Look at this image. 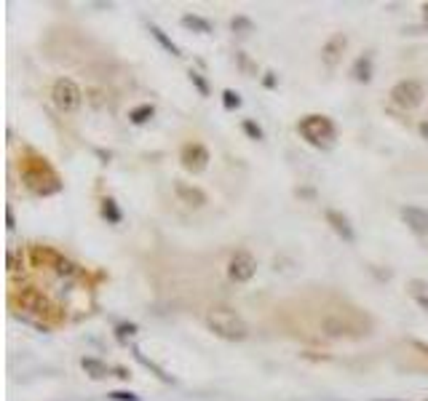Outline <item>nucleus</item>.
<instances>
[{
	"mask_svg": "<svg viewBox=\"0 0 428 401\" xmlns=\"http://www.w3.org/2000/svg\"><path fill=\"white\" fill-rule=\"evenodd\" d=\"M207 326L217 334V337L231 340V343H239V340H246V337H249V326H246L241 316L233 313L231 308H212L207 316Z\"/></svg>",
	"mask_w": 428,
	"mask_h": 401,
	"instance_id": "f257e3e1",
	"label": "nucleus"
},
{
	"mask_svg": "<svg viewBox=\"0 0 428 401\" xmlns=\"http://www.w3.org/2000/svg\"><path fill=\"white\" fill-rule=\"evenodd\" d=\"M297 132L306 137L310 145L316 147H330L335 139V123L327 115H306L297 123Z\"/></svg>",
	"mask_w": 428,
	"mask_h": 401,
	"instance_id": "f03ea898",
	"label": "nucleus"
},
{
	"mask_svg": "<svg viewBox=\"0 0 428 401\" xmlns=\"http://www.w3.org/2000/svg\"><path fill=\"white\" fill-rule=\"evenodd\" d=\"M51 100L62 112H75L80 107V102H83V94H80L75 80L59 78L54 83V89H51Z\"/></svg>",
	"mask_w": 428,
	"mask_h": 401,
	"instance_id": "7ed1b4c3",
	"label": "nucleus"
},
{
	"mask_svg": "<svg viewBox=\"0 0 428 401\" xmlns=\"http://www.w3.org/2000/svg\"><path fill=\"white\" fill-rule=\"evenodd\" d=\"M423 97H426V91H423V86L417 80H399L394 89H391V100L399 107H407V110L417 107L423 102Z\"/></svg>",
	"mask_w": 428,
	"mask_h": 401,
	"instance_id": "20e7f679",
	"label": "nucleus"
},
{
	"mask_svg": "<svg viewBox=\"0 0 428 401\" xmlns=\"http://www.w3.org/2000/svg\"><path fill=\"white\" fill-rule=\"evenodd\" d=\"M254 273H257V260H254L249 252H236V255L231 257V262H228V276H231V281L246 284V281L254 279Z\"/></svg>",
	"mask_w": 428,
	"mask_h": 401,
	"instance_id": "39448f33",
	"label": "nucleus"
},
{
	"mask_svg": "<svg viewBox=\"0 0 428 401\" xmlns=\"http://www.w3.org/2000/svg\"><path fill=\"white\" fill-rule=\"evenodd\" d=\"M16 300H19V305H22L24 311L30 313H48L51 311V302L43 297V292L33 289V287H24V289H19V294H16Z\"/></svg>",
	"mask_w": 428,
	"mask_h": 401,
	"instance_id": "423d86ee",
	"label": "nucleus"
},
{
	"mask_svg": "<svg viewBox=\"0 0 428 401\" xmlns=\"http://www.w3.org/2000/svg\"><path fill=\"white\" fill-rule=\"evenodd\" d=\"M324 217H327V223L332 225V230L340 235L345 244H353V241H356V233H353V228H351V223H348V217H345V214L335 212V209H327Z\"/></svg>",
	"mask_w": 428,
	"mask_h": 401,
	"instance_id": "0eeeda50",
	"label": "nucleus"
},
{
	"mask_svg": "<svg viewBox=\"0 0 428 401\" xmlns=\"http://www.w3.org/2000/svg\"><path fill=\"white\" fill-rule=\"evenodd\" d=\"M402 220L409 225V230L426 235L428 233V209H420V206H404L402 209Z\"/></svg>",
	"mask_w": 428,
	"mask_h": 401,
	"instance_id": "6e6552de",
	"label": "nucleus"
},
{
	"mask_svg": "<svg viewBox=\"0 0 428 401\" xmlns=\"http://www.w3.org/2000/svg\"><path fill=\"white\" fill-rule=\"evenodd\" d=\"M345 43H348V41H345V35H332L330 41L321 46V62H324L327 67L338 65V59H340Z\"/></svg>",
	"mask_w": 428,
	"mask_h": 401,
	"instance_id": "1a4fd4ad",
	"label": "nucleus"
},
{
	"mask_svg": "<svg viewBox=\"0 0 428 401\" xmlns=\"http://www.w3.org/2000/svg\"><path fill=\"white\" fill-rule=\"evenodd\" d=\"M207 161H209L207 147H201V145L182 147V164H185V169H190V171H201V169L207 166Z\"/></svg>",
	"mask_w": 428,
	"mask_h": 401,
	"instance_id": "9d476101",
	"label": "nucleus"
},
{
	"mask_svg": "<svg viewBox=\"0 0 428 401\" xmlns=\"http://www.w3.org/2000/svg\"><path fill=\"white\" fill-rule=\"evenodd\" d=\"M353 78L359 83H370V78H372V56L364 54L353 62Z\"/></svg>",
	"mask_w": 428,
	"mask_h": 401,
	"instance_id": "9b49d317",
	"label": "nucleus"
},
{
	"mask_svg": "<svg viewBox=\"0 0 428 401\" xmlns=\"http://www.w3.org/2000/svg\"><path fill=\"white\" fill-rule=\"evenodd\" d=\"M177 196L185 200V203H190V206H204V203H207V196H204L201 190L187 188V185H182V182H177Z\"/></svg>",
	"mask_w": 428,
	"mask_h": 401,
	"instance_id": "f8f14e48",
	"label": "nucleus"
},
{
	"mask_svg": "<svg viewBox=\"0 0 428 401\" xmlns=\"http://www.w3.org/2000/svg\"><path fill=\"white\" fill-rule=\"evenodd\" d=\"M150 35H153L155 41L164 46V48H166V51H169L172 56H182V54H179V46H177L174 41H172V38H166V33L161 30V27H155V24H150Z\"/></svg>",
	"mask_w": 428,
	"mask_h": 401,
	"instance_id": "ddd939ff",
	"label": "nucleus"
},
{
	"mask_svg": "<svg viewBox=\"0 0 428 401\" xmlns=\"http://www.w3.org/2000/svg\"><path fill=\"white\" fill-rule=\"evenodd\" d=\"M182 24L185 27H190V30H196V33H212V24L207 22V19H201V16H193V14H185L182 16Z\"/></svg>",
	"mask_w": 428,
	"mask_h": 401,
	"instance_id": "4468645a",
	"label": "nucleus"
},
{
	"mask_svg": "<svg viewBox=\"0 0 428 401\" xmlns=\"http://www.w3.org/2000/svg\"><path fill=\"white\" fill-rule=\"evenodd\" d=\"M80 367L86 369L91 378H108V367H105L102 361H97V358H83Z\"/></svg>",
	"mask_w": 428,
	"mask_h": 401,
	"instance_id": "2eb2a0df",
	"label": "nucleus"
},
{
	"mask_svg": "<svg viewBox=\"0 0 428 401\" xmlns=\"http://www.w3.org/2000/svg\"><path fill=\"white\" fill-rule=\"evenodd\" d=\"M153 112H155L153 105H140V107H134L129 118H132V123H137V126H140V123L150 121V118H153Z\"/></svg>",
	"mask_w": 428,
	"mask_h": 401,
	"instance_id": "dca6fc26",
	"label": "nucleus"
},
{
	"mask_svg": "<svg viewBox=\"0 0 428 401\" xmlns=\"http://www.w3.org/2000/svg\"><path fill=\"white\" fill-rule=\"evenodd\" d=\"M134 356H137V361H140V364H142V367L153 369L155 375H158V378L164 380V383H169V380H172V378H169V375H166V372H164V369L158 367V364H153V361H150V358H145L142 353H140V348H134Z\"/></svg>",
	"mask_w": 428,
	"mask_h": 401,
	"instance_id": "f3484780",
	"label": "nucleus"
},
{
	"mask_svg": "<svg viewBox=\"0 0 428 401\" xmlns=\"http://www.w3.org/2000/svg\"><path fill=\"white\" fill-rule=\"evenodd\" d=\"M222 105H225L228 110H236V107H241V97L233 89H225L222 91Z\"/></svg>",
	"mask_w": 428,
	"mask_h": 401,
	"instance_id": "a211bd4d",
	"label": "nucleus"
},
{
	"mask_svg": "<svg viewBox=\"0 0 428 401\" xmlns=\"http://www.w3.org/2000/svg\"><path fill=\"white\" fill-rule=\"evenodd\" d=\"M102 214L110 220V223H121V212H118V206H115V200L108 198L105 200V206H102Z\"/></svg>",
	"mask_w": 428,
	"mask_h": 401,
	"instance_id": "6ab92c4d",
	"label": "nucleus"
},
{
	"mask_svg": "<svg viewBox=\"0 0 428 401\" xmlns=\"http://www.w3.org/2000/svg\"><path fill=\"white\" fill-rule=\"evenodd\" d=\"M190 80H193V86H196L204 97H209V86H207V80L201 78V73H196V70H190Z\"/></svg>",
	"mask_w": 428,
	"mask_h": 401,
	"instance_id": "aec40b11",
	"label": "nucleus"
},
{
	"mask_svg": "<svg viewBox=\"0 0 428 401\" xmlns=\"http://www.w3.org/2000/svg\"><path fill=\"white\" fill-rule=\"evenodd\" d=\"M108 399H113V401H140V396L132 393V390H113Z\"/></svg>",
	"mask_w": 428,
	"mask_h": 401,
	"instance_id": "412c9836",
	"label": "nucleus"
},
{
	"mask_svg": "<svg viewBox=\"0 0 428 401\" xmlns=\"http://www.w3.org/2000/svg\"><path fill=\"white\" fill-rule=\"evenodd\" d=\"M244 132L249 134L252 139H263V129H260L257 123H252V121H244Z\"/></svg>",
	"mask_w": 428,
	"mask_h": 401,
	"instance_id": "4be33fe9",
	"label": "nucleus"
},
{
	"mask_svg": "<svg viewBox=\"0 0 428 401\" xmlns=\"http://www.w3.org/2000/svg\"><path fill=\"white\" fill-rule=\"evenodd\" d=\"M19 252H16V249H9V270H11V273H16V270H19Z\"/></svg>",
	"mask_w": 428,
	"mask_h": 401,
	"instance_id": "5701e85b",
	"label": "nucleus"
},
{
	"mask_svg": "<svg viewBox=\"0 0 428 401\" xmlns=\"http://www.w3.org/2000/svg\"><path fill=\"white\" fill-rule=\"evenodd\" d=\"M137 332V326H134V324H129V326H118V337H126V334H134Z\"/></svg>",
	"mask_w": 428,
	"mask_h": 401,
	"instance_id": "b1692460",
	"label": "nucleus"
},
{
	"mask_svg": "<svg viewBox=\"0 0 428 401\" xmlns=\"http://www.w3.org/2000/svg\"><path fill=\"white\" fill-rule=\"evenodd\" d=\"M252 24L246 22V19H233V30H249Z\"/></svg>",
	"mask_w": 428,
	"mask_h": 401,
	"instance_id": "393cba45",
	"label": "nucleus"
},
{
	"mask_svg": "<svg viewBox=\"0 0 428 401\" xmlns=\"http://www.w3.org/2000/svg\"><path fill=\"white\" fill-rule=\"evenodd\" d=\"M415 297H417V302H420L423 308H428V297H423V294H415Z\"/></svg>",
	"mask_w": 428,
	"mask_h": 401,
	"instance_id": "a878e982",
	"label": "nucleus"
},
{
	"mask_svg": "<svg viewBox=\"0 0 428 401\" xmlns=\"http://www.w3.org/2000/svg\"><path fill=\"white\" fill-rule=\"evenodd\" d=\"M6 220H9V228H14V212H11V209L6 212Z\"/></svg>",
	"mask_w": 428,
	"mask_h": 401,
	"instance_id": "bb28decb",
	"label": "nucleus"
},
{
	"mask_svg": "<svg viewBox=\"0 0 428 401\" xmlns=\"http://www.w3.org/2000/svg\"><path fill=\"white\" fill-rule=\"evenodd\" d=\"M420 134H423V137L428 139V121H426V123H420Z\"/></svg>",
	"mask_w": 428,
	"mask_h": 401,
	"instance_id": "cd10ccee",
	"label": "nucleus"
},
{
	"mask_svg": "<svg viewBox=\"0 0 428 401\" xmlns=\"http://www.w3.org/2000/svg\"><path fill=\"white\" fill-rule=\"evenodd\" d=\"M415 348H417V351H423V353H428V346H426V343H415Z\"/></svg>",
	"mask_w": 428,
	"mask_h": 401,
	"instance_id": "c85d7f7f",
	"label": "nucleus"
},
{
	"mask_svg": "<svg viewBox=\"0 0 428 401\" xmlns=\"http://www.w3.org/2000/svg\"><path fill=\"white\" fill-rule=\"evenodd\" d=\"M423 11H426V16H428V6H423Z\"/></svg>",
	"mask_w": 428,
	"mask_h": 401,
	"instance_id": "c756f323",
	"label": "nucleus"
}]
</instances>
